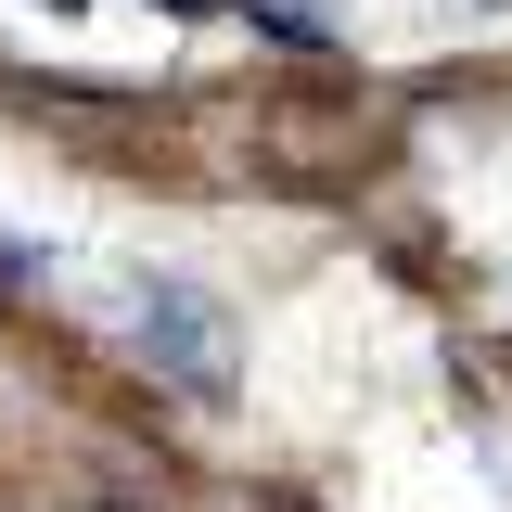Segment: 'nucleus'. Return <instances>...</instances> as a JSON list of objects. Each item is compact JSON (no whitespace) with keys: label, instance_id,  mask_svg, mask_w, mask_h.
I'll use <instances>...</instances> for the list:
<instances>
[{"label":"nucleus","instance_id":"f257e3e1","mask_svg":"<svg viewBox=\"0 0 512 512\" xmlns=\"http://www.w3.org/2000/svg\"><path fill=\"white\" fill-rule=\"evenodd\" d=\"M128 333H141V359H154V372H180L192 397H218V384H231V320H218V295H192V282H141Z\"/></svg>","mask_w":512,"mask_h":512}]
</instances>
